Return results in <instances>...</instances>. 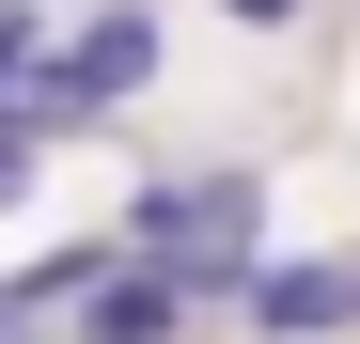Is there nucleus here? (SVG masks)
Listing matches in <instances>:
<instances>
[{"instance_id": "f257e3e1", "label": "nucleus", "mask_w": 360, "mask_h": 344, "mask_svg": "<svg viewBox=\"0 0 360 344\" xmlns=\"http://www.w3.org/2000/svg\"><path fill=\"white\" fill-rule=\"evenodd\" d=\"M141 251H157L172 282H251V251H266V188H251V172H172V188L141 204Z\"/></svg>"}, {"instance_id": "f03ea898", "label": "nucleus", "mask_w": 360, "mask_h": 344, "mask_svg": "<svg viewBox=\"0 0 360 344\" xmlns=\"http://www.w3.org/2000/svg\"><path fill=\"white\" fill-rule=\"evenodd\" d=\"M141 79H157V16L126 0V16H94V32L63 47V126H79V110H126Z\"/></svg>"}, {"instance_id": "7ed1b4c3", "label": "nucleus", "mask_w": 360, "mask_h": 344, "mask_svg": "<svg viewBox=\"0 0 360 344\" xmlns=\"http://www.w3.org/2000/svg\"><path fill=\"white\" fill-rule=\"evenodd\" d=\"M172 313H188V282H172L157 251H141V266H94V298H79V344H172Z\"/></svg>"}, {"instance_id": "20e7f679", "label": "nucleus", "mask_w": 360, "mask_h": 344, "mask_svg": "<svg viewBox=\"0 0 360 344\" xmlns=\"http://www.w3.org/2000/svg\"><path fill=\"white\" fill-rule=\"evenodd\" d=\"M345 298H360V266H266V282H251V329H282V344H297V329H329Z\"/></svg>"}, {"instance_id": "39448f33", "label": "nucleus", "mask_w": 360, "mask_h": 344, "mask_svg": "<svg viewBox=\"0 0 360 344\" xmlns=\"http://www.w3.org/2000/svg\"><path fill=\"white\" fill-rule=\"evenodd\" d=\"M219 16H251V32H282V16H297V0H219Z\"/></svg>"}]
</instances>
